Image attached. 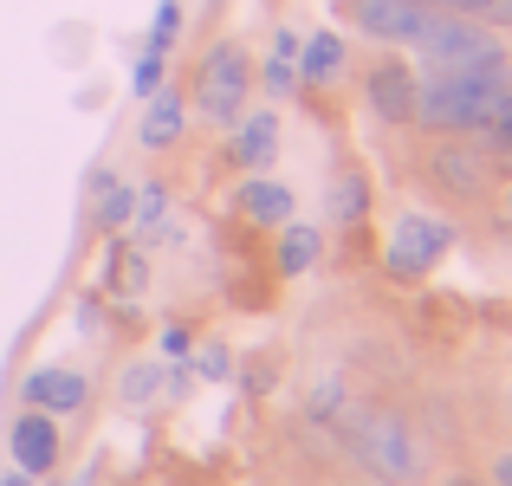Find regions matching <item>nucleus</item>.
Instances as JSON below:
<instances>
[{
    "instance_id": "f257e3e1",
    "label": "nucleus",
    "mask_w": 512,
    "mask_h": 486,
    "mask_svg": "<svg viewBox=\"0 0 512 486\" xmlns=\"http://www.w3.org/2000/svg\"><path fill=\"white\" fill-rule=\"evenodd\" d=\"M506 85H512L506 46L474 59V65H428V72H415V124L428 137H467Z\"/></svg>"
},
{
    "instance_id": "f03ea898",
    "label": "nucleus",
    "mask_w": 512,
    "mask_h": 486,
    "mask_svg": "<svg viewBox=\"0 0 512 486\" xmlns=\"http://www.w3.org/2000/svg\"><path fill=\"white\" fill-rule=\"evenodd\" d=\"M338 441L357 454V467L383 486H415L428 467L422 441H415L409 415L383 409V402H363V409H338Z\"/></svg>"
},
{
    "instance_id": "7ed1b4c3",
    "label": "nucleus",
    "mask_w": 512,
    "mask_h": 486,
    "mask_svg": "<svg viewBox=\"0 0 512 486\" xmlns=\"http://www.w3.org/2000/svg\"><path fill=\"white\" fill-rule=\"evenodd\" d=\"M247 98H253V52L240 39H214L195 65V111L227 130L247 111Z\"/></svg>"
},
{
    "instance_id": "20e7f679",
    "label": "nucleus",
    "mask_w": 512,
    "mask_h": 486,
    "mask_svg": "<svg viewBox=\"0 0 512 486\" xmlns=\"http://www.w3.org/2000/svg\"><path fill=\"white\" fill-rule=\"evenodd\" d=\"M448 247H454V221L422 214V208H402L396 221H389L383 266H389V279H422V273H435V266L448 260Z\"/></svg>"
},
{
    "instance_id": "39448f33",
    "label": "nucleus",
    "mask_w": 512,
    "mask_h": 486,
    "mask_svg": "<svg viewBox=\"0 0 512 486\" xmlns=\"http://www.w3.org/2000/svg\"><path fill=\"white\" fill-rule=\"evenodd\" d=\"M493 169H500V162L480 150L474 137H435V150L422 162V182L435 188V195H448V201H487L493 195Z\"/></svg>"
},
{
    "instance_id": "423d86ee",
    "label": "nucleus",
    "mask_w": 512,
    "mask_h": 486,
    "mask_svg": "<svg viewBox=\"0 0 512 486\" xmlns=\"http://www.w3.org/2000/svg\"><path fill=\"white\" fill-rule=\"evenodd\" d=\"M500 46H506V39H493L487 20L441 13V7H428L422 33H415V52H422L428 65H474V59H487V52H500Z\"/></svg>"
},
{
    "instance_id": "0eeeda50",
    "label": "nucleus",
    "mask_w": 512,
    "mask_h": 486,
    "mask_svg": "<svg viewBox=\"0 0 512 486\" xmlns=\"http://www.w3.org/2000/svg\"><path fill=\"white\" fill-rule=\"evenodd\" d=\"M363 104H370L376 124H415V65L402 52H383V59L363 65Z\"/></svg>"
},
{
    "instance_id": "6e6552de",
    "label": "nucleus",
    "mask_w": 512,
    "mask_h": 486,
    "mask_svg": "<svg viewBox=\"0 0 512 486\" xmlns=\"http://www.w3.org/2000/svg\"><path fill=\"white\" fill-rule=\"evenodd\" d=\"M338 7L363 39H376V46H389V52L415 46V33H422V20H428L422 0H338Z\"/></svg>"
},
{
    "instance_id": "1a4fd4ad",
    "label": "nucleus",
    "mask_w": 512,
    "mask_h": 486,
    "mask_svg": "<svg viewBox=\"0 0 512 486\" xmlns=\"http://www.w3.org/2000/svg\"><path fill=\"white\" fill-rule=\"evenodd\" d=\"M7 454H13V467H20V474H33V480L59 474V454H65L59 415H39V409L13 415V428H7Z\"/></svg>"
},
{
    "instance_id": "9d476101",
    "label": "nucleus",
    "mask_w": 512,
    "mask_h": 486,
    "mask_svg": "<svg viewBox=\"0 0 512 486\" xmlns=\"http://www.w3.org/2000/svg\"><path fill=\"white\" fill-rule=\"evenodd\" d=\"M20 402L39 409V415H78L91 402V376L65 370V363H39V370L20 376Z\"/></svg>"
},
{
    "instance_id": "9b49d317",
    "label": "nucleus",
    "mask_w": 512,
    "mask_h": 486,
    "mask_svg": "<svg viewBox=\"0 0 512 486\" xmlns=\"http://www.w3.org/2000/svg\"><path fill=\"white\" fill-rule=\"evenodd\" d=\"M273 156H279V117L273 111H240L227 124V162L240 175H260Z\"/></svg>"
},
{
    "instance_id": "f8f14e48",
    "label": "nucleus",
    "mask_w": 512,
    "mask_h": 486,
    "mask_svg": "<svg viewBox=\"0 0 512 486\" xmlns=\"http://www.w3.org/2000/svg\"><path fill=\"white\" fill-rule=\"evenodd\" d=\"M338 78H350V46H344V33H331V26L305 33V39H299V85L331 91Z\"/></svg>"
},
{
    "instance_id": "ddd939ff",
    "label": "nucleus",
    "mask_w": 512,
    "mask_h": 486,
    "mask_svg": "<svg viewBox=\"0 0 512 486\" xmlns=\"http://www.w3.org/2000/svg\"><path fill=\"white\" fill-rule=\"evenodd\" d=\"M234 208L247 214L253 227H286L292 214H299V195H292L286 182H273V175H240V188H234Z\"/></svg>"
},
{
    "instance_id": "4468645a",
    "label": "nucleus",
    "mask_w": 512,
    "mask_h": 486,
    "mask_svg": "<svg viewBox=\"0 0 512 486\" xmlns=\"http://www.w3.org/2000/svg\"><path fill=\"white\" fill-rule=\"evenodd\" d=\"M182 130H188L182 91H175V85L150 91V98H143V117H137V143H143V150H175V143H182Z\"/></svg>"
},
{
    "instance_id": "2eb2a0df",
    "label": "nucleus",
    "mask_w": 512,
    "mask_h": 486,
    "mask_svg": "<svg viewBox=\"0 0 512 486\" xmlns=\"http://www.w3.org/2000/svg\"><path fill=\"white\" fill-rule=\"evenodd\" d=\"M253 91H266V98L299 91V33H273L266 59H253Z\"/></svg>"
},
{
    "instance_id": "dca6fc26",
    "label": "nucleus",
    "mask_w": 512,
    "mask_h": 486,
    "mask_svg": "<svg viewBox=\"0 0 512 486\" xmlns=\"http://www.w3.org/2000/svg\"><path fill=\"white\" fill-rule=\"evenodd\" d=\"M318 253H325V234H318L312 221H299V214H292V221L279 227V247H273V266H279V279H299V273H312V266H318Z\"/></svg>"
},
{
    "instance_id": "f3484780",
    "label": "nucleus",
    "mask_w": 512,
    "mask_h": 486,
    "mask_svg": "<svg viewBox=\"0 0 512 486\" xmlns=\"http://www.w3.org/2000/svg\"><path fill=\"white\" fill-rule=\"evenodd\" d=\"M325 208H331V221H338V227H357L363 214H370V182H363L357 169H338V175H331Z\"/></svg>"
},
{
    "instance_id": "a211bd4d",
    "label": "nucleus",
    "mask_w": 512,
    "mask_h": 486,
    "mask_svg": "<svg viewBox=\"0 0 512 486\" xmlns=\"http://www.w3.org/2000/svg\"><path fill=\"white\" fill-rule=\"evenodd\" d=\"M98 201H91V221L104 227V234H117V227H130V208H137V188L117 182V175H98Z\"/></svg>"
},
{
    "instance_id": "6ab92c4d",
    "label": "nucleus",
    "mask_w": 512,
    "mask_h": 486,
    "mask_svg": "<svg viewBox=\"0 0 512 486\" xmlns=\"http://www.w3.org/2000/svg\"><path fill=\"white\" fill-rule=\"evenodd\" d=\"M163 214H169V188H163V182H143V188H137V208H130V234L150 240L156 227H163Z\"/></svg>"
},
{
    "instance_id": "aec40b11",
    "label": "nucleus",
    "mask_w": 512,
    "mask_h": 486,
    "mask_svg": "<svg viewBox=\"0 0 512 486\" xmlns=\"http://www.w3.org/2000/svg\"><path fill=\"white\" fill-rule=\"evenodd\" d=\"M156 383H163V370H156V363H130V370L117 376V396H124V409L156 402Z\"/></svg>"
},
{
    "instance_id": "412c9836",
    "label": "nucleus",
    "mask_w": 512,
    "mask_h": 486,
    "mask_svg": "<svg viewBox=\"0 0 512 486\" xmlns=\"http://www.w3.org/2000/svg\"><path fill=\"white\" fill-rule=\"evenodd\" d=\"M175 39H182V0H156V20H150V39H143V46L169 59Z\"/></svg>"
},
{
    "instance_id": "4be33fe9",
    "label": "nucleus",
    "mask_w": 512,
    "mask_h": 486,
    "mask_svg": "<svg viewBox=\"0 0 512 486\" xmlns=\"http://www.w3.org/2000/svg\"><path fill=\"white\" fill-rule=\"evenodd\" d=\"M163 85H169V59L143 46V52H137V65H130V91H137V104L150 98V91H163Z\"/></svg>"
},
{
    "instance_id": "5701e85b",
    "label": "nucleus",
    "mask_w": 512,
    "mask_h": 486,
    "mask_svg": "<svg viewBox=\"0 0 512 486\" xmlns=\"http://www.w3.org/2000/svg\"><path fill=\"white\" fill-rule=\"evenodd\" d=\"M156 344H163L169 363H188V357H195V331H188V324H163V337H156Z\"/></svg>"
},
{
    "instance_id": "b1692460",
    "label": "nucleus",
    "mask_w": 512,
    "mask_h": 486,
    "mask_svg": "<svg viewBox=\"0 0 512 486\" xmlns=\"http://www.w3.org/2000/svg\"><path fill=\"white\" fill-rule=\"evenodd\" d=\"M201 376H208V383H227V376H234V357H227V344H201Z\"/></svg>"
},
{
    "instance_id": "393cba45",
    "label": "nucleus",
    "mask_w": 512,
    "mask_h": 486,
    "mask_svg": "<svg viewBox=\"0 0 512 486\" xmlns=\"http://www.w3.org/2000/svg\"><path fill=\"white\" fill-rule=\"evenodd\" d=\"M338 409H344V383H325L312 396V422H338Z\"/></svg>"
},
{
    "instance_id": "a878e982",
    "label": "nucleus",
    "mask_w": 512,
    "mask_h": 486,
    "mask_svg": "<svg viewBox=\"0 0 512 486\" xmlns=\"http://www.w3.org/2000/svg\"><path fill=\"white\" fill-rule=\"evenodd\" d=\"M487 486H512V448H500L487 461Z\"/></svg>"
},
{
    "instance_id": "bb28decb",
    "label": "nucleus",
    "mask_w": 512,
    "mask_h": 486,
    "mask_svg": "<svg viewBox=\"0 0 512 486\" xmlns=\"http://www.w3.org/2000/svg\"><path fill=\"white\" fill-rule=\"evenodd\" d=\"M487 26H512V0H493V7H487Z\"/></svg>"
},
{
    "instance_id": "cd10ccee",
    "label": "nucleus",
    "mask_w": 512,
    "mask_h": 486,
    "mask_svg": "<svg viewBox=\"0 0 512 486\" xmlns=\"http://www.w3.org/2000/svg\"><path fill=\"white\" fill-rule=\"evenodd\" d=\"M0 486H39L33 474H20V467H13V474H0Z\"/></svg>"
},
{
    "instance_id": "c85d7f7f",
    "label": "nucleus",
    "mask_w": 512,
    "mask_h": 486,
    "mask_svg": "<svg viewBox=\"0 0 512 486\" xmlns=\"http://www.w3.org/2000/svg\"><path fill=\"white\" fill-rule=\"evenodd\" d=\"M506 221H512V182H506Z\"/></svg>"
},
{
    "instance_id": "c756f323",
    "label": "nucleus",
    "mask_w": 512,
    "mask_h": 486,
    "mask_svg": "<svg viewBox=\"0 0 512 486\" xmlns=\"http://www.w3.org/2000/svg\"><path fill=\"white\" fill-rule=\"evenodd\" d=\"M500 162H506V169H512V150H506V156H500Z\"/></svg>"
},
{
    "instance_id": "7c9ffc66",
    "label": "nucleus",
    "mask_w": 512,
    "mask_h": 486,
    "mask_svg": "<svg viewBox=\"0 0 512 486\" xmlns=\"http://www.w3.org/2000/svg\"><path fill=\"white\" fill-rule=\"evenodd\" d=\"M208 7H227V0H208Z\"/></svg>"
}]
</instances>
